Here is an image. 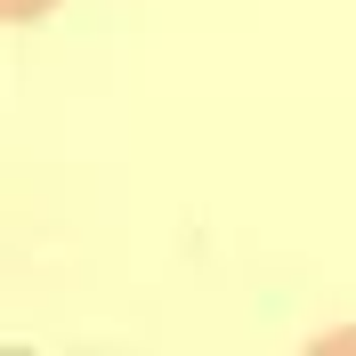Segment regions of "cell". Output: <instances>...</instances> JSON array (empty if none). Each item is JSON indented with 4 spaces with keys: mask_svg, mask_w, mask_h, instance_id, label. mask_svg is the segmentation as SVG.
Masks as SVG:
<instances>
[{
    "mask_svg": "<svg viewBox=\"0 0 356 356\" xmlns=\"http://www.w3.org/2000/svg\"><path fill=\"white\" fill-rule=\"evenodd\" d=\"M0 8H8V24H41L57 0H0Z\"/></svg>",
    "mask_w": 356,
    "mask_h": 356,
    "instance_id": "1",
    "label": "cell"
}]
</instances>
